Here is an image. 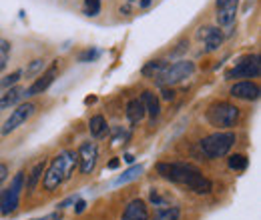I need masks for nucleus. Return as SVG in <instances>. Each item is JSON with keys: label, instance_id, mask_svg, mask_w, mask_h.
Instances as JSON below:
<instances>
[{"label": "nucleus", "instance_id": "obj_27", "mask_svg": "<svg viewBox=\"0 0 261 220\" xmlns=\"http://www.w3.org/2000/svg\"><path fill=\"white\" fill-rule=\"evenodd\" d=\"M20 76H22V72L20 70H16V72H12L10 76H6V78H2V86H12V84H16L18 80H20Z\"/></svg>", "mask_w": 261, "mask_h": 220}, {"label": "nucleus", "instance_id": "obj_22", "mask_svg": "<svg viewBox=\"0 0 261 220\" xmlns=\"http://www.w3.org/2000/svg\"><path fill=\"white\" fill-rule=\"evenodd\" d=\"M89 130H91V134L93 136H102L105 134V130H107V120L97 114V116H93L91 120H89Z\"/></svg>", "mask_w": 261, "mask_h": 220}, {"label": "nucleus", "instance_id": "obj_26", "mask_svg": "<svg viewBox=\"0 0 261 220\" xmlns=\"http://www.w3.org/2000/svg\"><path fill=\"white\" fill-rule=\"evenodd\" d=\"M100 12V0H85V14L97 16Z\"/></svg>", "mask_w": 261, "mask_h": 220}, {"label": "nucleus", "instance_id": "obj_33", "mask_svg": "<svg viewBox=\"0 0 261 220\" xmlns=\"http://www.w3.org/2000/svg\"><path fill=\"white\" fill-rule=\"evenodd\" d=\"M85 206H87V204H85V200H79V202H76V212H83V210H85Z\"/></svg>", "mask_w": 261, "mask_h": 220}, {"label": "nucleus", "instance_id": "obj_31", "mask_svg": "<svg viewBox=\"0 0 261 220\" xmlns=\"http://www.w3.org/2000/svg\"><path fill=\"white\" fill-rule=\"evenodd\" d=\"M163 98H165V100H173V98H175V90H173V88H171V90H169V88H165Z\"/></svg>", "mask_w": 261, "mask_h": 220}, {"label": "nucleus", "instance_id": "obj_15", "mask_svg": "<svg viewBox=\"0 0 261 220\" xmlns=\"http://www.w3.org/2000/svg\"><path fill=\"white\" fill-rule=\"evenodd\" d=\"M22 96H27V88H20V86H12V88H8L4 95H0V108L14 106Z\"/></svg>", "mask_w": 261, "mask_h": 220}, {"label": "nucleus", "instance_id": "obj_32", "mask_svg": "<svg viewBox=\"0 0 261 220\" xmlns=\"http://www.w3.org/2000/svg\"><path fill=\"white\" fill-rule=\"evenodd\" d=\"M38 220H61V212H53V214H48V216L38 218Z\"/></svg>", "mask_w": 261, "mask_h": 220}, {"label": "nucleus", "instance_id": "obj_8", "mask_svg": "<svg viewBox=\"0 0 261 220\" xmlns=\"http://www.w3.org/2000/svg\"><path fill=\"white\" fill-rule=\"evenodd\" d=\"M76 158H79V168L83 174H91L97 166V158H98V148L95 142H85L81 144L79 152H76Z\"/></svg>", "mask_w": 261, "mask_h": 220}, {"label": "nucleus", "instance_id": "obj_13", "mask_svg": "<svg viewBox=\"0 0 261 220\" xmlns=\"http://www.w3.org/2000/svg\"><path fill=\"white\" fill-rule=\"evenodd\" d=\"M55 76H57V64L55 66H50V70L48 72H44L36 82H33L29 88H27V96H36V95H42L50 84H53V80H55Z\"/></svg>", "mask_w": 261, "mask_h": 220}, {"label": "nucleus", "instance_id": "obj_21", "mask_svg": "<svg viewBox=\"0 0 261 220\" xmlns=\"http://www.w3.org/2000/svg\"><path fill=\"white\" fill-rule=\"evenodd\" d=\"M165 66H167V62H165V60H153V62H149L145 68H143V74L155 80V78H157V76H159V74L165 70Z\"/></svg>", "mask_w": 261, "mask_h": 220}, {"label": "nucleus", "instance_id": "obj_9", "mask_svg": "<svg viewBox=\"0 0 261 220\" xmlns=\"http://www.w3.org/2000/svg\"><path fill=\"white\" fill-rule=\"evenodd\" d=\"M65 182V170H63V160H61V154L57 158H53L46 174H44V188L46 190H57L61 184Z\"/></svg>", "mask_w": 261, "mask_h": 220}, {"label": "nucleus", "instance_id": "obj_25", "mask_svg": "<svg viewBox=\"0 0 261 220\" xmlns=\"http://www.w3.org/2000/svg\"><path fill=\"white\" fill-rule=\"evenodd\" d=\"M229 168L231 170H245L247 168V156H243V154L229 156Z\"/></svg>", "mask_w": 261, "mask_h": 220}, {"label": "nucleus", "instance_id": "obj_35", "mask_svg": "<svg viewBox=\"0 0 261 220\" xmlns=\"http://www.w3.org/2000/svg\"><path fill=\"white\" fill-rule=\"evenodd\" d=\"M117 166H119V160H117V158H115V160H111V162H109V168H117Z\"/></svg>", "mask_w": 261, "mask_h": 220}, {"label": "nucleus", "instance_id": "obj_6", "mask_svg": "<svg viewBox=\"0 0 261 220\" xmlns=\"http://www.w3.org/2000/svg\"><path fill=\"white\" fill-rule=\"evenodd\" d=\"M259 72H261L259 56L253 54V56H243L225 76L227 78H255V76H259Z\"/></svg>", "mask_w": 261, "mask_h": 220}, {"label": "nucleus", "instance_id": "obj_38", "mask_svg": "<svg viewBox=\"0 0 261 220\" xmlns=\"http://www.w3.org/2000/svg\"><path fill=\"white\" fill-rule=\"evenodd\" d=\"M129 2H133V0H129Z\"/></svg>", "mask_w": 261, "mask_h": 220}, {"label": "nucleus", "instance_id": "obj_2", "mask_svg": "<svg viewBox=\"0 0 261 220\" xmlns=\"http://www.w3.org/2000/svg\"><path fill=\"white\" fill-rule=\"evenodd\" d=\"M233 144H235L233 132H215V134L205 136L199 142V148L207 158H221L233 148Z\"/></svg>", "mask_w": 261, "mask_h": 220}, {"label": "nucleus", "instance_id": "obj_16", "mask_svg": "<svg viewBox=\"0 0 261 220\" xmlns=\"http://www.w3.org/2000/svg\"><path fill=\"white\" fill-rule=\"evenodd\" d=\"M143 106H145V112L151 116V118H157L161 114V106H159V98L153 95L151 90H145L143 92V98H141Z\"/></svg>", "mask_w": 261, "mask_h": 220}, {"label": "nucleus", "instance_id": "obj_30", "mask_svg": "<svg viewBox=\"0 0 261 220\" xmlns=\"http://www.w3.org/2000/svg\"><path fill=\"white\" fill-rule=\"evenodd\" d=\"M6 178H8V166H6L4 162H0V184H2Z\"/></svg>", "mask_w": 261, "mask_h": 220}, {"label": "nucleus", "instance_id": "obj_5", "mask_svg": "<svg viewBox=\"0 0 261 220\" xmlns=\"http://www.w3.org/2000/svg\"><path fill=\"white\" fill-rule=\"evenodd\" d=\"M22 182H24V176H22V172H18V174L12 178L10 188L2 192V206H0V214H12V212L18 208Z\"/></svg>", "mask_w": 261, "mask_h": 220}, {"label": "nucleus", "instance_id": "obj_1", "mask_svg": "<svg viewBox=\"0 0 261 220\" xmlns=\"http://www.w3.org/2000/svg\"><path fill=\"white\" fill-rule=\"evenodd\" d=\"M159 174L177 184H183L187 188H191L197 194H209L213 190V184L207 176H203L201 170H197L195 166L185 164V162H161L157 166Z\"/></svg>", "mask_w": 261, "mask_h": 220}, {"label": "nucleus", "instance_id": "obj_39", "mask_svg": "<svg viewBox=\"0 0 261 220\" xmlns=\"http://www.w3.org/2000/svg\"><path fill=\"white\" fill-rule=\"evenodd\" d=\"M36 220H38V218H36Z\"/></svg>", "mask_w": 261, "mask_h": 220}, {"label": "nucleus", "instance_id": "obj_20", "mask_svg": "<svg viewBox=\"0 0 261 220\" xmlns=\"http://www.w3.org/2000/svg\"><path fill=\"white\" fill-rule=\"evenodd\" d=\"M143 170H145V168H143L141 164H139V166H130L129 170H125V172L115 180V184H117V186H119V184H127V182H130V180L139 178V176L143 174Z\"/></svg>", "mask_w": 261, "mask_h": 220}, {"label": "nucleus", "instance_id": "obj_12", "mask_svg": "<svg viewBox=\"0 0 261 220\" xmlns=\"http://www.w3.org/2000/svg\"><path fill=\"white\" fill-rule=\"evenodd\" d=\"M231 96L241 98V100H257L259 98V86L253 84V82H249V80L235 82L231 86Z\"/></svg>", "mask_w": 261, "mask_h": 220}, {"label": "nucleus", "instance_id": "obj_10", "mask_svg": "<svg viewBox=\"0 0 261 220\" xmlns=\"http://www.w3.org/2000/svg\"><path fill=\"white\" fill-rule=\"evenodd\" d=\"M215 6H217V24L231 26L235 22V16H237L239 0H217Z\"/></svg>", "mask_w": 261, "mask_h": 220}, {"label": "nucleus", "instance_id": "obj_11", "mask_svg": "<svg viewBox=\"0 0 261 220\" xmlns=\"http://www.w3.org/2000/svg\"><path fill=\"white\" fill-rule=\"evenodd\" d=\"M197 38H201V40L205 42V50H207V52H213V50H217V48L223 44V34H221L219 28H213V26L199 28Z\"/></svg>", "mask_w": 261, "mask_h": 220}, {"label": "nucleus", "instance_id": "obj_24", "mask_svg": "<svg viewBox=\"0 0 261 220\" xmlns=\"http://www.w3.org/2000/svg\"><path fill=\"white\" fill-rule=\"evenodd\" d=\"M8 56H10V42L4 40V38H0V72L6 68Z\"/></svg>", "mask_w": 261, "mask_h": 220}, {"label": "nucleus", "instance_id": "obj_14", "mask_svg": "<svg viewBox=\"0 0 261 220\" xmlns=\"http://www.w3.org/2000/svg\"><path fill=\"white\" fill-rule=\"evenodd\" d=\"M121 220H149V210H147V204L143 200H130L123 212V218Z\"/></svg>", "mask_w": 261, "mask_h": 220}, {"label": "nucleus", "instance_id": "obj_23", "mask_svg": "<svg viewBox=\"0 0 261 220\" xmlns=\"http://www.w3.org/2000/svg\"><path fill=\"white\" fill-rule=\"evenodd\" d=\"M181 210L177 206H167V208H159L155 212V220H179Z\"/></svg>", "mask_w": 261, "mask_h": 220}, {"label": "nucleus", "instance_id": "obj_17", "mask_svg": "<svg viewBox=\"0 0 261 220\" xmlns=\"http://www.w3.org/2000/svg\"><path fill=\"white\" fill-rule=\"evenodd\" d=\"M145 106H143V102L139 100V98H135V100H130L129 104H127V118H129L133 124H137V122H141L143 118H145Z\"/></svg>", "mask_w": 261, "mask_h": 220}, {"label": "nucleus", "instance_id": "obj_4", "mask_svg": "<svg viewBox=\"0 0 261 220\" xmlns=\"http://www.w3.org/2000/svg\"><path fill=\"white\" fill-rule=\"evenodd\" d=\"M193 72H195V64L191 60H179L171 66H165V70L155 80L159 86H173V84H179L185 78H189Z\"/></svg>", "mask_w": 261, "mask_h": 220}, {"label": "nucleus", "instance_id": "obj_3", "mask_svg": "<svg viewBox=\"0 0 261 220\" xmlns=\"http://www.w3.org/2000/svg\"><path fill=\"white\" fill-rule=\"evenodd\" d=\"M207 120L217 128H231L239 120V108L229 102H215L207 110Z\"/></svg>", "mask_w": 261, "mask_h": 220}, {"label": "nucleus", "instance_id": "obj_36", "mask_svg": "<svg viewBox=\"0 0 261 220\" xmlns=\"http://www.w3.org/2000/svg\"><path fill=\"white\" fill-rule=\"evenodd\" d=\"M125 160H127V162H133L135 158H133V154H127V156H125Z\"/></svg>", "mask_w": 261, "mask_h": 220}, {"label": "nucleus", "instance_id": "obj_34", "mask_svg": "<svg viewBox=\"0 0 261 220\" xmlns=\"http://www.w3.org/2000/svg\"><path fill=\"white\" fill-rule=\"evenodd\" d=\"M149 4H151V0H139V6H141V8H147Z\"/></svg>", "mask_w": 261, "mask_h": 220}, {"label": "nucleus", "instance_id": "obj_37", "mask_svg": "<svg viewBox=\"0 0 261 220\" xmlns=\"http://www.w3.org/2000/svg\"><path fill=\"white\" fill-rule=\"evenodd\" d=\"M0 206H2V192H0Z\"/></svg>", "mask_w": 261, "mask_h": 220}, {"label": "nucleus", "instance_id": "obj_28", "mask_svg": "<svg viewBox=\"0 0 261 220\" xmlns=\"http://www.w3.org/2000/svg\"><path fill=\"white\" fill-rule=\"evenodd\" d=\"M42 68H44V60H40V58H38V60H33V64L27 68V76H34V74H38Z\"/></svg>", "mask_w": 261, "mask_h": 220}, {"label": "nucleus", "instance_id": "obj_19", "mask_svg": "<svg viewBox=\"0 0 261 220\" xmlns=\"http://www.w3.org/2000/svg\"><path fill=\"white\" fill-rule=\"evenodd\" d=\"M44 168H46L44 160H40V162H36V164H34L33 170H31V174H29V180H27V190H34V188H36V184H38L40 176L44 174Z\"/></svg>", "mask_w": 261, "mask_h": 220}, {"label": "nucleus", "instance_id": "obj_18", "mask_svg": "<svg viewBox=\"0 0 261 220\" xmlns=\"http://www.w3.org/2000/svg\"><path fill=\"white\" fill-rule=\"evenodd\" d=\"M61 160H63V170H65V180H68L72 174H74V168L79 164V158H76V152L72 150H65L61 154Z\"/></svg>", "mask_w": 261, "mask_h": 220}, {"label": "nucleus", "instance_id": "obj_29", "mask_svg": "<svg viewBox=\"0 0 261 220\" xmlns=\"http://www.w3.org/2000/svg\"><path fill=\"white\" fill-rule=\"evenodd\" d=\"M97 56H98L97 50H85V52L79 56V60H81V62H91V60H95Z\"/></svg>", "mask_w": 261, "mask_h": 220}, {"label": "nucleus", "instance_id": "obj_7", "mask_svg": "<svg viewBox=\"0 0 261 220\" xmlns=\"http://www.w3.org/2000/svg\"><path fill=\"white\" fill-rule=\"evenodd\" d=\"M34 110H36V106H34L33 102L20 104L16 110H12V114H10L8 120L4 122V126H2V134H10V132H14L18 126H22L31 116H33Z\"/></svg>", "mask_w": 261, "mask_h": 220}]
</instances>
